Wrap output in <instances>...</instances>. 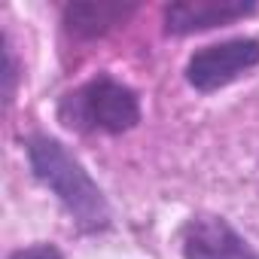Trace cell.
<instances>
[{"label": "cell", "mask_w": 259, "mask_h": 259, "mask_svg": "<svg viewBox=\"0 0 259 259\" xmlns=\"http://www.w3.org/2000/svg\"><path fill=\"white\" fill-rule=\"evenodd\" d=\"M183 259H259L244 235L217 213H195L180 229Z\"/></svg>", "instance_id": "obj_4"}, {"label": "cell", "mask_w": 259, "mask_h": 259, "mask_svg": "<svg viewBox=\"0 0 259 259\" xmlns=\"http://www.w3.org/2000/svg\"><path fill=\"white\" fill-rule=\"evenodd\" d=\"M132 13L135 7H122V4H70L64 10V25L79 37H98L113 25L125 22V16Z\"/></svg>", "instance_id": "obj_6"}, {"label": "cell", "mask_w": 259, "mask_h": 259, "mask_svg": "<svg viewBox=\"0 0 259 259\" xmlns=\"http://www.w3.org/2000/svg\"><path fill=\"white\" fill-rule=\"evenodd\" d=\"M256 13L253 0H177L165 7V31L168 34H198L220 25H232Z\"/></svg>", "instance_id": "obj_5"}, {"label": "cell", "mask_w": 259, "mask_h": 259, "mask_svg": "<svg viewBox=\"0 0 259 259\" xmlns=\"http://www.w3.org/2000/svg\"><path fill=\"white\" fill-rule=\"evenodd\" d=\"M28 162L34 177L55 192V198L82 232H101L110 226V204L104 192L61 141L49 135H34L28 141Z\"/></svg>", "instance_id": "obj_1"}, {"label": "cell", "mask_w": 259, "mask_h": 259, "mask_svg": "<svg viewBox=\"0 0 259 259\" xmlns=\"http://www.w3.org/2000/svg\"><path fill=\"white\" fill-rule=\"evenodd\" d=\"M10 259H64V256L55 244H31V247L10 253Z\"/></svg>", "instance_id": "obj_7"}, {"label": "cell", "mask_w": 259, "mask_h": 259, "mask_svg": "<svg viewBox=\"0 0 259 259\" xmlns=\"http://www.w3.org/2000/svg\"><path fill=\"white\" fill-rule=\"evenodd\" d=\"M58 119L76 132L122 135L141 122V101L128 85L101 73L76 92L64 95V101L58 104Z\"/></svg>", "instance_id": "obj_2"}, {"label": "cell", "mask_w": 259, "mask_h": 259, "mask_svg": "<svg viewBox=\"0 0 259 259\" xmlns=\"http://www.w3.org/2000/svg\"><path fill=\"white\" fill-rule=\"evenodd\" d=\"M256 64H259V40L235 37V40L213 43V46L192 52V58L186 61V82L195 92L210 95V92L235 82Z\"/></svg>", "instance_id": "obj_3"}]
</instances>
